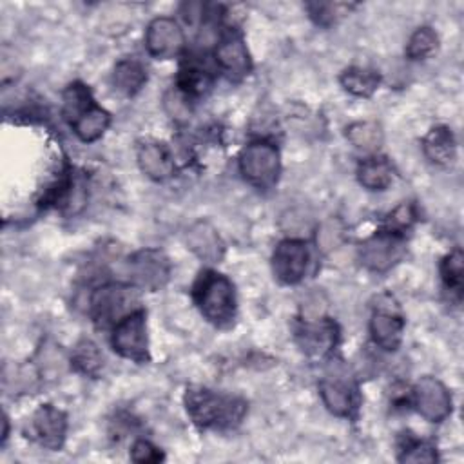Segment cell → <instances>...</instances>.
I'll use <instances>...</instances> for the list:
<instances>
[{
    "label": "cell",
    "instance_id": "cell-1",
    "mask_svg": "<svg viewBox=\"0 0 464 464\" xmlns=\"http://www.w3.org/2000/svg\"><path fill=\"white\" fill-rule=\"evenodd\" d=\"M185 408L192 422L201 430L232 428L241 422L246 411L245 401L201 386L187 388Z\"/></svg>",
    "mask_w": 464,
    "mask_h": 464
},
{
    "label": "cell",
    "instance_id": "cell-2",
    "mask_svg": "<svg viewBox=\"0 0 464 464\" xmlns=\"http://www.w3.org/2000/svg\"><path fill=\"white\" fill-rule=\"evenodd\" d=\"M192 297L201 315L216 326H227L236 317V292L232 281L214 270L198 276L192 286Z\"/></svg>",
    "mask_w": 464,
    "mask_h": 464
},
{
    "label": "cell",
    "instance_id": "cell-3",
    "mask_svg": "<svg viewBox=\"0 0 464 464\" xmlns=\"http://www.w3.org/2000/svg\"><path fill=\"white\" fill-rule=\"evenodd\" d=\"M239 172L257 188L272 187L281 172L277 149L268 141H252L239 154Z\"/></svg>",
    "mask_w": 464,
    "mask_h": 464
},
{
    "label": "cell",
    "instance_id": "cell-4",
    "mask_svg": "<svg viewBox=\"0 0 464 464\" xmlns=\"http://www.w3.org/2000/svg\"><path fill=\"white\" fill-rule=\"evenodd\" d=\"M111 344L116 353L134 362H149V337L147 315L141 308L132 310L112 326Z\"/></svg>",
    "mask_w": 464,
    "mask_h": 464
},
{
    "label": "cell",
    "instance_id": "cell-5",
    "mask_svg": "<svg viewBox=\"0 0 464 464\" xmlns=\"http://www.w3.org/2000/svg\"><path fill=\"white\" fill-rule=\"evenodd\" d=\"M134 303L136 295L132 288L118 283L103 285L91 295V317L98 328L114 326L120 319L136 310L132 308Z\"/></svg>",
    "mask_w": 464,
    "mask_h": 464
},
{
    "label": "cell",
    "instance_id": "cell-6",
    "mask_svg": "<svg viewBox=\"0 0 464 464\" xmlns=\"http://www.w3.org/2000/svg\"><path fill=\"white\" fill-rule=\"evenodd\" d=\"M406 254L402 234L390 230L377 232L364 239L359 246L361 263L372 272H386L395 266Z\"/></svg>",
    "mask_w": 464,
    "mask_h": 464
},
{
    "label": "cell",
    "instance_id": "cell-7",
    "mask_svg": "<svg viewBox=\"0 0 464 464\" xmlns=\"http://www.w3.org/2000/svg\"><path fill=\"white\" fill-rule=\"evenodd\" d=\"M127 276L134 288L160 290L170 277V263L161 250H138L127 261Z\"/></svg>",
    "mask_w": 464,
    "mask_h": 464
},
{
    "label": "cell",
    "instance_id": "cell-8",
    "mask_svg": "<svg viewBox=\"0 0 464 464\" xmlns=\"http://www.w3.org/2000/svg\"><path fill=\"white\" fill-rule=\"evenodd\" d=\"M411 401L419 415L430 422L444 420L453 410V401L448 388L439 379L430 375H424L415 382Z\"/></svg>",
    "mask_w": 464,
    "mask_h": 464
},
{
    "label": "cell",
    "instance_id": "cell-9",
    "mask_svg": "<svg viewBox=\"0 0 464 464\" xmlns=\"http://www.w3.org/2000/svg\"><path fill=\"white\" fill-rule=\"evenodd\" d=\"M310 263L308 245L301 239L281 241L272 254V272L283 285H297L306 276Z\"/></svg>",
    "mask_w": 464,
    "mask_h": 464
},
{
    "label": "cell",
    "instance_id": "cell-10",
    "mask_svg": "<svg viewBox=\"0 0 464 464\" xmlns=\"http://www.w3.org/2000/svg\"><path fill=\"white\" fill-rule=\"evenodd\" d=\"M185 45L181 27L174 18L158 16L154 18L145 33V47L150 56L158 60L176 58Z\"/></svg>",
    "mask_w": 464,
    "mask_h": 464
},
{
    "label": "cell",
    "instance_id": "cell-11",
    "mask_svg": "<svg viewBox=\"0 0 464 464\" xmlns=\"http://www.w3.org/2000/svg\"><path fill=\"white\" fill-rule=\"evenodd\" d=\"M31 437L47 450H60L65 442L67 415L53 404H42L31 417Z\"/></svg>",
    "mask_w": 464,
    "mask_h": 464
},
{
    "label": "cell",
    "instance_id": "cell-12",
    "mask_svg": "<svg viewBox=\"0 0 464 464\" xmlns=\"http://www.w3.org/2000/svg\"><path fill=\"white\" fill-rule=\"evenodd\" d=\"M370 334L373 343L388 352L399 348L404 334V319L399 314L395 303H379L370 319Z\"/></svg>",
    "mask_w": 464,
    "mask_h": 464
},
{
    "label": "cell",
    "instance_id": "cell-13",
    "mask_svg": "<svg viewBox=\"0 0 464 464\" xmlns=\"http://www.w3.org/2000/svg\"><path fill=\"white\" fill-rule=\"evenodd\" d=\"M295 341L303 353L314 359L328 355L337 344V326L330 319L301 321L295 328Z\"/></svg>",
    "mask_w": 464,
    "mask_h": 464
},
{
    "label": "cell",
    "instance_id": "cell-14",
    "mask_svg": "<svg viewBox=\"0 0 464 464\" xmlns=\"http://www.w3.org/2000/svg\"><path fill=\"white\" fill-rule=\"evenodd\" d=\"M214 58H216L219 71L236 82L243 80L252 69V62L248 56L246 45H245L243 38L236 36V34H230L218 44Z\"/></svg>",
    "mask_w": 464,
    "mask_h": 464
},
{
    "label": "cell",
    "instance_id": "cell-15",
    "mask_svg": "<svg viewBox=\"0 0 464 464\" xmlns=\"http://www.w3.org/2000/svg\"><path fill=\"white\" fill-rule=\"evenodd\" d=\"M319 393L324 406L337 417H353L357 411V390L341 377H324L319 382Z\"/></svg>",
    "mask_w": 464,
    "mask_h": 464
},
{
    "label": "cell",
    "instance_id": "cell-16",
    "mask_svg": "<svg viewBox=\"0 0 464 464\" xmlns=\"http://www.w3.org/2000/svg\"><path fill=\"white\" fill-rule=\"evenodd\" d=\"M187 248L192 250L199 259L207 263L221 261L225 254V243L219 237L218 230L207 221H196L188 227L185 236Z\"/></svg>",
    "mask_w": 464,
    "mask_h": 464
},
{
    "label": "cell",
    "instance_id": "cell-17",
    "mask_svg": "<svg viewBox=\"0 0 464 464\" xmlns=\"http://www.w3.org/2000/svg\"><path fill=\"white\" fill-rule=\"evenodd\" d=\"M138 165L141 172L154 181H163L174 174V160L169 149L158 141H145L140 145Z\"/></svg>",
    "mask_w": 464,
    "mask_h": 464
},
{
    "label": "cell",
    "instance_id": "cell-18",
    "mask_svg": "<svg viewBox=\"0 0 464 464\" xmlns=\"http://www.w3.org/2000/svg\"><path fill=\"white\" fill-rule=\"evenodd\" d=\"M422 150L431 163L450 165L455 160L457 152V143L451 129H448L446 125H437L430 129L422 140Z\"/></svg>",
    "mask_w": 464,
    "mask_h": 464
},
{
    "label": "cell",
    "instance_id": "cell-19",
    "mask_svg": "<svg viewBox=\"0 0 464 464\" xmlns=\"http://www.w3.org/2000/svg\"><path fill=\"white\" fill-rule=\"evenodd\" d=\"M147 82V71L136 58H123L114 65L112 85L125 96L136 94Z\"/></svg>",
    "mask_w": 464,
    "mask_h": 464
},
{
    "label": "cell",
    "instance_id": "cell-20",
    "mask_svg": "<svg viewBox=\"0 0 464 464\" xmlns=\"http://www.w3.org/2000/svg\"><path fill=\"white\" fill-rule=\"evenodd\" d=\"M109 125H111V114L105 109L98 107L96 103L71 123L78 140L85 143H91L102 138Z\"/></svg>",
    "mask_w": 464,
    "mask_h": 464
},
{
    "label": "cell",
    "instance_id": "cell-21",
    "mask_svg": "<svg viewBox=\"0 0 464 464\" xmlns=\"http://www.w3.org/2000/svg\"><path fill=\"white\" fill-rule=\"evenodd\" d=\"M339 82L346 92L359 96V98H368L377 91V87L381 83V76L373 69L348 67L341 72Z\"/></svg>",
    "mask_w": 464,
    "mask_h": 464
},
{
    "label": "cell",
    "instance_id": "cell-22",
    "mask_svg": "<svg viewBox=\"0 0 464 464\" xmlns=\"http://www.w3.org/2000/svg\"><path fill=\"white\" fill-rule=\"evenodd\" d=\"M357 179L368 190H384L392 183V167L384 158L370 156L359 163Z\"/></svg>",
    "mask_w": 464,
    "mask_h": 464
},
{
    "label": "cell",
    "instance_id": "cell-23",
    "mask_svg": "<svg viewBox=\"0 0 464 464\" xmlns=\"http://www.w3.org/2000/svg\"><path fill=\"white\" fill-rule=\"evenodd\" d=\"M92 105H94V100L91 96V91L83 83L74 82V83L67 85V89L63 91L62 114L69 123H72L76 118H80Z\"/></svg>",
    "mask_w": 464,
    "mask_h": 464
},
{
    "label": "cell",
    "instance_id": "cell-24",
    "mask_svg": "<svg viewBox=\"0 0 464 464\" xmlns=\"http://www.w3.org/2000/svg\"><path fill=\"white\" fill-rule=\"evenodd\" d=\"M71 362L80 373L96 377L103 366V355L91 339H82L72 350Z\"/></svg>",
    "mask_w": 464,
    "mask_h": 464
},
{
    "label": "cell",
    "instance_id": "cell-25",
    "mask_svg": "<svg viewBox=\"0 0 464 464\" xmlns=\"http://www.w3.org/2000/svg\"><path fill=\"white\" fill-rule=\"evenodd\" d=\"M346 138L353 147L372 152L382 143V130L375 121H355L346 127Z\"/></svg>",
    "mask_w": 464,
    "mask_h": 464
},
{
    "label": "cell",
    "instance_id": "cell-26",
    "mask_svg": "<svg viewBox=\"0 0 464 464\" xmlns=\"http://www.w3.org/2000/svg\"><path fill=\"white\" fill-rule=\"evenodd\" d=\"M212 83V76L207 69L198 63H187L179 69L178 74V89L183 91L187 96H199L203 94Z\"/></svg>",
    "mask_w": 464,
    "mask_h": 464
},
{
    "label": "cell",
    "instance_id": "cell-27",
    "mask_svg": "<svg viewBox=\"0 0 464 464\" xmlns=\"http://www.w3.org/2000/svg\"><path fill=\"white\" fill-rule=\"evenodd\" d=\"M440 277L444 286L455 294H462V283H464V257L459 248L450 252L442 261H440Z\"/></svg>",
    "mask_w": 464,
    "mask_h": 464
},
{
    "label": "cell",
    "instance_id": "cell-28",
    "mask_svg": "<svg viewBox=\"0 0 464 464\" xmlns=\"http://www.w3.org/2000/svg\"><path fill=\"white\" fill-rule=\"evenodd\" d=\"M399 451H401L399 453L401 462H435L439 459L437 450L430 442L411 435L402 437Z\"/></svg>",
    "mask_w": 464,
    "mask_h": 464
},
{
    "label": "cell",
    "instance_id": "cell-29",
    "mask_svg": "<svg viewBox=\"0 0 464 464\" xmlns=\"http://www.w3.org/2000/svg\"><path fill=\"white\" fill-rule=\"evenodd\" d=\"M439 45L437 33L431 27H419L406 44V56L410 60H424L435 53Z\"/></svg>",
    "mask_w": 464,
    "mask_h": 464
},
{
    "label": "cell",
    "instance_id": "cell-30",
    "mask_svg": "<svg viewBox=\"0 0 464 464\" xmlns=\"http://www.w3.org/2000/svg\"><path fill=\"white\" fill-rule=\"evenodd\" d=\"M350 7L353 5H348V4H341V2H328V4H323V2H315V4H306V9L310 13V16L321 24V25H330L334 24L337 18H341L343 14H346L350 11Z\"/></svg>",
    "mask_w": 464,
    "mask_h": 464
},
{
    "label": "cell",
    "instance_id": "cell-31",
    "mask_svg": "<svg viewBox=\"0 0 464 464\" xmlns=\"http://www.w3.org/2000/svg\"><path fill=\"white\" fill-rule=\"evenodd\" d=\"M190 96H187L183 91L170 89L165 98H163V105L165 111L169 112L170 118L174 120H187L190 116Z\"/></svg>",
    "mask_w": 464,
    "mask_h": 464
},
{
    "label": "cell",
    "instance_id": "cell-32",
    "mask_svg": "<svg viewBox=\"0 0 464 464\" xmlns=\"http://www.w3.org/2000/svg\"><path fill=\"white\" fill-rule=\"evenodd\" d=\"M415 221V212H413V207L408 205V203H402L399 205L392 214L390 218L386 219V230L390 232H395V234H402L404 228H410V225Z\"/></svg>",
    "mask_w": 464,
    "mask_h": 464
},
{
    "label": "cell",
    "instance_id": "cell-33",
    "mask_svg": "<svg viewBox=\"0 0 464 464\" xmlns=\"http://www.w3.org/2000/svg\"><path fill=\"white\" fill-rule=\"evenodd\" d=\"M130 459L134 462H160L163 460V453L149 440L140 439L130 448Z\"/></svg>",
    "mask_w": 464,
    "mask_h": 464
},
{
    "label": "cell",
    "instance_id": "cell-34",
    "mask_svg": "<svg viewBox=\"0 0 464 464\" xmlns=\"http://www.w3.org/2000/svg\"><path fill=\"white\" fill-rule=\"evenodd\" d=\"M7 439V417L4 415V431H2V440Z\"/></svg>",
    "mask_w": 464,
    "mask_h": 464
}]
</instances>
